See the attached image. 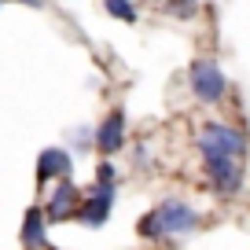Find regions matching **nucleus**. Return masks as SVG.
I'll list each match as a JSON object with an SVG mask.
<instances>
[{
	"instance_id": "f257e3e1",
	"label": "nucleus",
	"mask_w": 250,
	"mask_h": 250,
	"mask_svg": "<svg viewBox=\"0 0 250 250\" xmlns=\"http://www.w3.org/2000/svg\"><path fill=\"white\" fill-rule=\"evenodd\" d=\"M199 225V210L184 199H162L147 217L140 221L144 239H173V235H188Z\"/></svg>"
},
{
	"instance_id": "f03ea898",
	"label": "nucleus",
	"mask_w": 250,
	"mask_h": 250,
	"mask_svg": "<svg viewBox=\"0 0 250 250\" xmlns=\"http://www.w3.org/2000/svg\"><path fill=\"white\" fill-rule=\"evenodd\" d=\"M195 144H199V155H203V158L225 155V158H239V162H243L247 151H250V140L235 129V125H225V122H206L203 129H199Z\"/></svg>"
},
{
	"instance_id": "7ed1b4c3",
	"label": "nucleus",
	"mask_w": 250,
	"mask_h": 250,
	"mask_svg": "<svg viewBox=\"0 0 250 250\" xmlns=\"http://www.w3.org/2000/svg\"><path fill=\"white\" fill-rule=\"evenodd\" d=\"M188 88L195 96L199 103H221L228 96V78L213 59H195L191 62V70H188Z\"/></svg>"
},
{
	"instance_id": "20e7f679",
	"label": "nucleus",
	"mask_w": 250,
	"mask_h": 250,
	"mask_svg": "<svg viewBox=\"0 0 250 250\" xmlns=\"http://www.w3.org/2000/svg\"><path fill=\"white\" fill-rule=\"evenodd\" d=\"M114 191H118V180H92L88 195H81V206L74 213V221L85 228H103L114 210Z\"/></svg>"
},
{
	"instance_id": "39448f33",
	"label": "nucleus",
	"mask_w": 250,
	"mask_h": 250,
	"mask_svg": "<svg viewBox=\"0 0 250 250\" xmlns=\"http://www.w3.org/2000/svg\"><path fill=\"white\" fill-rule=\"evenodd\" d=\"M203 166H206V177H210V184H213V191H221V195H235L243 188V162L239 158H225V155H210V158H203Z\"/></svg>"
},
{
	"instance_id": "423d86ee",
	"label": "nucleus",
	"mask_w": 250,
	"mask_h": 250,
	"mask_svg": "<svg viewBox=\"0 0 250 250\" xmlns=\"http://www.w3.org/2000/svg\"><path fill=\"white\" fill-rule=\"evenodd\" d=\"M78 206H81V191H78V184H74L70 177H62L59 184H55V191L48 195V206H44V213H48V221H66V217H74L78 213Z\"/></svg>"
},
{
	"instance_id": "0eeeda50",
	"label": "nucleus",
	"mask_w": 250,
	"mask_h": 250,
	"mask_svg": "<svg viewBox=\"0 0 250 250\" xmlns=\"http://www.w3.org/2000/svg\"><path fill=\"white\" fill-rule=\"evenodd\" d=\"M96 147L107 158L125 147V110H110V114L96 125Z\"/></svg>"
},
{
	"instance_id": "6e6552de",
	"label": "nucleus",
	"mask_w": 250,
	"mask_h": 250,
	"mask_svg": "<svg viewBox=\"0 0 250 250\" xmlns=\"http://www.w3.org/2000/svg\"><path fill=\"white\" fill-rule=\"evenodd\" d=\"M74 169V151L66 147H44L37 155V184H48L52 177H70Z\"/></svg>"
},
{
	"instance_id": "1a4fd4ad",
	"label": "nucleus",
	"mask_w": 250,
	"mask_h": 250,
	"mask_svg": "<svg viewBox=\"0 0 250 250\" xmlns=\"http://www.w3.org/2000/svg\"><path fill=\"white\" fill-rule=\"evenodd\" d=\"M26 250H44L48 247V213L41 206H30L22 217V232H19Z\"/></svg>"
},
{
	"instance_id": "9d476101",
	"label": "nucleus",
	"mask_w": 250,
	"mask_h": 250,
	"mask_svg": "<svg viewBox=\"0 0 250 250\" xmlns=\"http://www.w3.org/2000/svg\"><path fill=\"white\" fill-rule=\"evenodd\" d=\"M103 8H107L110 19H118V22H125V26L140 22V15H136V4H133V0H103Z\"/></svg>"
},
{
	"instance_id": "9b49d317",
	"label": "nucleus",
	"mask_w": 250,
	"mask_h": 250,
	"mask_svg": "<svg viewBox=\"0 0 250 250\" xmlns=\"http://www.w3.org/2000/svg\"><path fill=\"white\" fill-rule=\"evenodd\" d=\"M166 11H169L173 19H195L199 0H169V4H166Z\"/></svg>"
},
{
	"instance_id": "f8f14e48",
	"label": "nucleus",
	"mask_w": 250,
	"mask_h": 250,
	"mask_svg": "<svg viewBox=\"0 0 250 250\" xmlns=\"http://www.w3.org/2000/svg\"><path fill=\"white\" fill-rule=\"evenodd\" d=\"M15 4H26V8H41L44 0H15Z\"/></svg>"
}]
</instances>
